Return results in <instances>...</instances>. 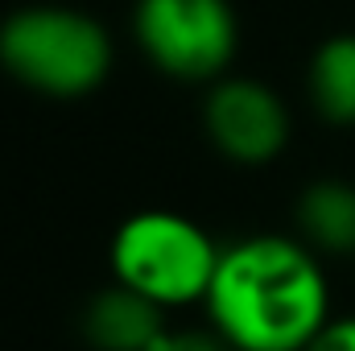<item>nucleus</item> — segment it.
Returning a JSON list of instances; mask_svg holds the SVG:
<instances>
[{"label":"nucleus","instance_id":"7","mask_svg":"<svg viewBox=\"0 0 355 351\" xmlns=\"http://www.w3.org/2000/svg\"><path fill=\"white\" fill-rule=\"evenodd\" d=\"M297 228L306 248L355 257V186L343 178H322L297 198Z\"/></svg>","mask_w":355,"mask_h":351},{"label":"nucleus","instance_id":"2","mask_svg":"<svg viewBox=\"0 0 355 351\" xmlns=\"http://www.w3.org/2000/svg\"><path fill=\"white\" fill-rule=\"evenodd\" d=\"M0 67L37 95L79 99L112 75V37L79 8H21L0 25Z\"/></svg>","mask_w":355,"mask_h":351},{"label":"nucleus","instance_id":"8","mask_svg":"<svg viewBox=\"0 0 355 351\" xmlns=\"http://www.w3.org/2000/svg\"><path fill=\"white\" fill-rule=\"evenodd\" d=\"M310 99L327 124H355V33L322 42L310 58Z\"/></svg>","mask_w":355,"mask_h":351},{"label":"nucleus","instance_id":"6","mask_svg":"<svg viewBox=\"0 0 355 351\" xmlns=\"http://www.w3.org/2000/svg\"><path fill=\"white\" fill-rule=\"evenodd\" d=\"M83 335L95 351H153L166 335V310L128 285L99 289L83 310Z\"/></svg>","mask_w":355,"mask_h":351},{"label":"nucleus","instance_id":"9","mask_svg":"<svg viewBox=\"0 0 355 351\" xmlns=\"http://www.w3.org/2000/svg\"><path fill=\"white\" fill-rule=\"evenodd\" d=\"M153 351H236V348L227 339H219L215 331L211 335L207 331H170Z\"/></svg>","mask_w":355,"mask_h":351},{"label":"nucleus","instance_id":"3","mask_svg":"<svg viewBox=\"0 0 355 351\" xmlns=\"http://www.w3.org/2000/svg\"><path fill=\"white\" fill-rule=\"evenodd\" d=\"M223 248L178 211H137L112 236V273L120 285L162 310L207 302Z\"/></svg>","mask_w":355,"mask_h":351},{"label":"nucleus","instance_id":"4","mask_svg":"<svg viewBox=\"0 0 355 351\" xmlns=\"http://www.w3.org/2000/svg\"><path fill=\"white\" fill-rule=\"evenodd\" d=\"M132 25L149 62L186 83L223 79L240 42L227 0H141Z\"/></svg>","mask_w":355,"mask_h":351},{"label":"nucleus","instance_id":"5","mask_svg":"<svg viewBox=\"0 0 355 351\" xmlns=\"http://www.w3.org/2000/svg\"><path fill=\"white\" fill-rule=\"evenodd\" d=\"M211 145L236 166H265L289 141V112L261 79H215L202 103Z\"/></svg>","mask_w":355,"mask_h":351},{"label":"nucleus","instance_id":"10","mask_svg":"<svg viewBox=\"0 0 355 351\" xmlns=\"http://www.w3.org/2000/svg\"><path fill=\"white\" fill-rule=\"evenodd\" d=\"M306 351H355V314L352 318H331L322 327V335Z\"/></svg>","mask_w":355,"mask_h":351},{"label":"nucleus","instance_id":"1","mask_svg":"<svg viewBox=\"0 0 355 351\" xmlns=\"http://www.w3.org/2000/svg\"><path fill=\"white\" fill-rule=\"evenodd\" d=\"M202 306L236 351H306L331 323L322 264L289 236H248L223 248Z\"/></svg>","mask_w":355,"mask_h":351}]
</instances>
